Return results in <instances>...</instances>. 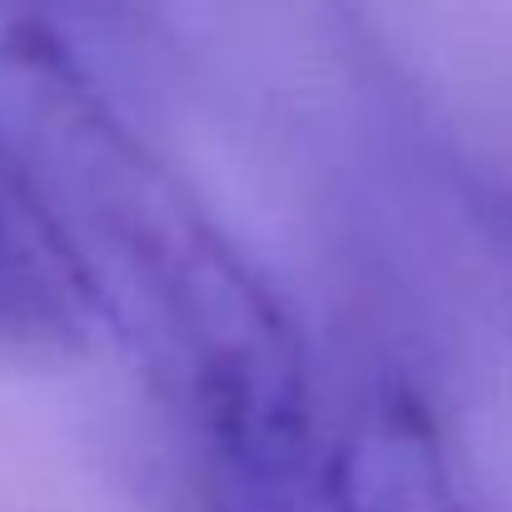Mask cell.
<instances>
[{"label":"cell","instance_id":"1","mask_svg":"<svg viewBox=\"0 0 512 512\" xmlns=\"http://www.w3.org/2000/svg\"><path fill=\"white\" fill-rule=\"evenodd\" d=\"M0 145L40 199L95 329H110L204 448L209 478L319 448L294 314L65 40L0 35Z\"/></svg>","mask_w":512,"mask_h":512},{"label":"cell","instance_id":"2","mask_svg":"<svg viewBox=\"0 0 512 512\" xmlns=\"http://www.w3.org/2000/svg\"><path fill=\"white\" fill-rule=\"evenodd\" d=\"M90 334L95 319L75 269L25 174L0 145V358L60 363L85 353Z\"/></svg>","mask_w":512,"mask_h":512},{"label":"cell","instance_id":"3","mask_svg":"<svg viewBox=\"0 0 512 512\" xmlns=\"http://www.w3.org/2000/svg\"><path fill=\"white\" fill-rule=\"evenodd\" d=\"M353 512H473L448 448L413 398H383L329 448Z\"/></svg>","mask_w":512,"mask_h":512},{"label":"cell","instance_id":"4","mask_svg":"<svg viewBox=\"0 0 512 512\" xmlns=\"http://www.w3.org/2000/svg\"><path fill=\"white\" fill-rule=\"evenodd\" d=\"M40 30L80 50L125 95L145 55L155 50V20L145 0H0V35Z\"/></svg>","mask_w":512,"mask_h":512},{"label":"cell","instance_id":"5","mask_svg":"<svg viewBox=\"0 0 512 512\" xmlns=\"http://www.w3.org/2000/svg\"><path fill=\"white\" fill-rule=\"evenodd\" d=\"M209 483H214V512H353L324 443L299 463L209 478Z\"/></svg>","mask_w":512,"mask_h":512}]
</instances>
